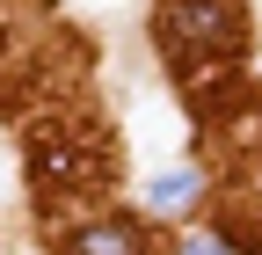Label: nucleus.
<instances>
[{"label":"nucleus","mask_w":262,"mask_h":255,"mask_svg":"<svg viewBox=\"0 0 262 255\" xmlns=\"http://www.w3.org/2000/svg\"><path fill=\"white\" fill-rule=\"evenodd\" d=\"M175 37H196V51H241V0H175Z\"/></svg>","instance_id":"f257e3e1"},{"label":"nucleus","mask_w":262,"mask_h":255,"mask_svg":"<svg viewBox=\"0 0 262 255\" xmlns=\"http://www.w3.org/2000/svg\"><path fill=\"white\" fill-rule=\"evenodd\" d=\"M196 189H204V182H196V168H168V175L146 182V211H182Z\"/></svg>","instance_id":"7ed1b4c3"},{"label":"nucleus","mask_w":262,"mask_h":255,"mask_svg":"<svg viewBox=\"0 0 262 255\" xmlns=\"http://www.w3.org/2000/svg\"><path fill=\"white\" fill-rule=\"evenodd\" d=\"M73 255H146V233L131 226V219H102V226L73 233Z\"/></svg>","instance_id":"f03ea898"},{"label":"nucleus","mask_w":262,"mask_h":255,"mask_svg":"<svg viewBox=\"0 0 262 255\" xmlns=\"http://www.w3.org/2000/svg\"><path fill=\"white\" fill-rule=\"evenodd\" d=\"M182 255H226V241H219V233H189V241H182Z\"/></svg>","instance_id":"20e7f679"}]
</instances>
